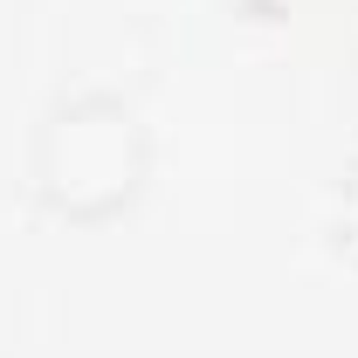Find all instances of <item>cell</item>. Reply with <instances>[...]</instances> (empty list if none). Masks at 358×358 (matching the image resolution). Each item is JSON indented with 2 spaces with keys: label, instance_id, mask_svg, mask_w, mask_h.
<instances>
[{
  "label": "cell",
  "instance_id": "obj_2",
  "mask_svg": "<svg viewBox=\"0 0 358 358\" xmlns=\"http://www.w3.org/2000/svg\"><path fill=\"white\" fill-rule=\"evenodd\" d=\"M338 241L358 255V173L345 179V200H338Z\"/></svg>",
  "mask_w": 358,
  "mask_h": 358
},
{
  "label": "cell",
  "instance_id": "obj_1",
  "mask_svg": "<svg viewBox=\"0 0 358 358\" xmlns=\"http://www.w3.org/2000/svg\"><path fill=\"white\" fill-rule=\"evenodd\" d=\"M145 186V131L117 96H69L35 138V193L62 221H110Z\"/></svg>",
  "mask_w": 358,
  "mask_h": 358
}]
</instances>
